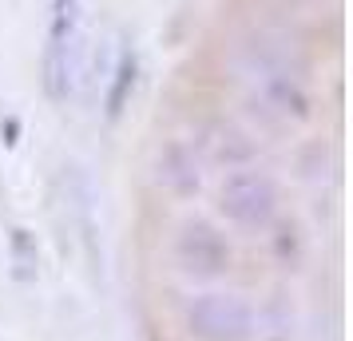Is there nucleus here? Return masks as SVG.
<instances>
[{"mask_svg":"<svg viewBox=\"0 0 353 341\" xmlns=\"http://www.w3.org/2000/svg\"><path fill=\"white\" fill-rule=\"evenodd\" d=\"M119 83H115L112 92V115H119V99H123V87H128V80H135V56H123V64H119Z\"/></svg>","mask_w":353,"mask_h":341,"instance_id":"obj_7","label":"nucleus"},{"mask_svg":"<svg viewBox=\"0 0 353 341\" xmlns=\"http://www.w3.org/2000/svg\"><path fill=\"white\" fill-rule=\"evenodd\" d=\"M219 214L242 234H266L282 223V187L262 167H230L219 183Z\"/></svg>","mask_w":353,"mask_h":341,"instance_id":"obj_1","label":"nucleus"},{"mask_svg":"<svg viewBox=\"0 0 353 341\" xmlns=\"http://www.w3.org/2000/svg\"><path fill=\"white\" fill-rule=\"evenodd\" d=\"M155 179H159V187L167 191V195L191 198V195L203 191V167H199V159H194L191 147L171 143V147H163V151H159Z\"/></svg>","mask_w":353,"mask_h":341,"instance_id":"obj_6","label":"nucleus"},{"mask_svg":"<svg viewBox=\"0 0 353 341\" xmlns=\"http://www.w3.org/2000/svg\"><path fill=\"white\" fill-rule=\"evenodd\" d=\"M230 258L234 254H230L226 234L207 218H187L171 238V262L191 282H219L230 270Z\"/></svg>","mask_w":353,"mask_h":341,"instance_id":"obj_3","label":"nucleus"},{"mask_svg":"<svg viewBox=\"0 0 353 341\" xmlns=\"http://www.w3.org/2000/svg\"><path fill=\"white\" fill-rule=\"evenodd\" d=\"M183 329L194 341H254L258 338V309L250 298L230 290H203L187 298Z\"/></svg>","mask_w":353,"mask_h":341,"instance_id":"obj_2","label":"nucleus"},{"mask_svg":"<svg viewBox=\"0 0 353 341\" xmlns=\"http://www.w3.org/2000/svg\"><path fill=\"white\" fill-rule=\"evenodd\" d=\"M76 8L80 0H52V32L44 48V87L52 99L68 96V52H72V32H76Z\"/></svg>","mask_w":353,"mask_h":341,"instance_id":"obj_5","label":"nucleus"},{"mask_svg":"<svg viewBox=\"0 0 353 341\" xmlns=\"http://www.w3.org/2000/svg\"><path fill=\"white\" fill-rule=\"evenodd\" d=\"M250 80H254L262 112L270 119H278V123H305L314 115V96L290 72H282V68H258Z\"/></svg>","mask_w":353,"mask_h":341,"instance_id":"obj_4","label":"nucleus"}]
</instances>
